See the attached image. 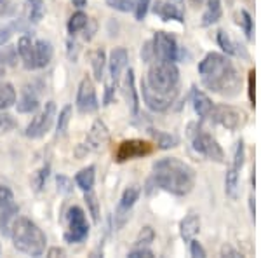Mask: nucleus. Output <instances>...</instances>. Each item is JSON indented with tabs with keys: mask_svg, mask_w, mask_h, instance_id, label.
Here are the masks:
<instances>
[{
	"mask_svg": "<svg viewBox=\"0 0 261 258\" xmlns=\"http://www.w3.org/2000/svg\"><path fill=\"white\" fill-rule=\"evenodd\" d=\"M199 75L202 84L216 95L231 98L241 91V75L233 63L223 54H207L199 65Z\"/></svg>",
	"mask_w": 261,
	"mask_h": 258,
	"instance_id": "nucleus-1",
	"label": "nucleus"
},
{
	"mask_svg": "<svg viewBox=\"0 0 261 258\" xmlns=\"http://www.w3.org/2000/svg\"><path fill=\"white\" fill-rule=\"evenodd\" d=\"M153 183L174 196H187L195 185V169L176 157H166L153 164Z\"/></svg>",
	"mask_w": 261,
	"mask_h": 258,
	"instance_id": "nucleus-2",
	"label": "nucleus"
},
{
	"mask_svg": "<svg viewBox=\"0 0 261 258\" xmlns=\"http://www.w3.org/2000/svg\"><path fill=\"white\" fill-rule=\"evenodd\" d=\"M11 238L18 251L30 256H40L47 246L45 234L30 218H16L11 228Z\"/></svg>",
	"mask_w": 261,
	"mask_h": 258,
	"instance_id": "nucleus-3",
	"label": "nucleus"
},
{
	"mask_svg": "<svg viewBox=\"0 0 261 258\" xmlns=\"http://www.w3.org/2000/svg\"><path fill=\"white\" fill-rule=\"evenodd\" d=\"M145 84L161 95H178L179 70L172 61H157L150 66Z\"/></svg>",
	"mask_w": 261,
	"mask_h": 258,
	"instance_id": "nucleus-4",
	"label": "nucleus"
},
{
	"mask_svg": "<svg viewBox=\"0 0 261 258\" xmlns=\"http://www.w3.org/2000/svg\"><path fill=\"white\" fill-rule=\"evenodd\" d=\"M192 129L193 131H190V138H192L193 149L204 155V157H207L209 160L223 162V160H225V154H223L220 143H218L209 133H205L204 129L199 128V126H192Z\"/></svg>",
	"mask_w": 261,
	"mask_h": 258,
	"instance_id": "nucleus-5",
	"label": "nucleus"
},
{
	"mask_svg": "<svg viewBox=\"0 0 261 258\" xmlns=\"http://www.w3.org/2000/svg\"><path fill=\"white\" fill-rule=\"evenodd\" d=\"M153 58L159 61H178L181 58V48L172 35L166 32H157L151 40Z\"/></svg>",
	"mask_w": 261,
	"mask_h": 258,
	"instance_id": "nucleus-6",
	"label": "nucleus"
},
{
	"mask_svg": "<svg viewBox=\"0 0 261 258\" xmlns=\"http://www.w3.org/2000/svg\"><path fill=\"white\" fill-rule=\"evenodd\" d=\"M54 117H56V105H54V101H49V103H45V107L33 117L30 124L27 126L24 134L32 139L42 138L50 128H53Z\"/></svg>",
	"mask_w": 261,
	"mask_h": 258,
	"instance_id": "nucleus-7",
	"label": "nucleus"
},
{
	"mask_svg": "<svg viewBox=\"0 0 261 258\" xmlns=\"http://www.w3.org/2000/svg\"><path fill=\"white\" fill-rule=\"evenodd\" d=\"M89 236V223H87L86 213L82 208L73 206L68 211V232L65 234V239L68 243H82Z\"/></svg>",
	"mask_w": 261,
	"mask_h": 258,
	"instance_id": "nucleus-8",
	"label": "nucleus"
},
{
	"mask_svg": "<svg viewBox=\"0 0 261 258\" xmlns=\"http://www.w3.org/2000/svg\"><path fill=\"white\" fill-rule=\"evenodd\" d=\"M209 119H213L226 129H239L246 122V115L244 112L230 107V105H214Z\"/></svg>",
	"mask_w": 261,
	"mask_h": 258,
	"instance_id": "nucleus-9",
	"label": "nucleus"
},
{
	"mask_svg": "<svg viewBox=\"0 0 261 258\" xmlns=\"http://www.w3.org/2000/svg\"><path fill=\"white\" fill-rule=\"evenodd\" d=\"M153 147L148 142H143V139H127V142H122L120 147L117 149L115 157L119 162H125L130 159L145 157V155L151 154Z\"/></svg>",
	"mask_w": 261,
	"mask_h": 258,
	"instance_id": "nucleus-10",
	"label": "nucleus"
},
{
	"mask_svg": "<svg viewBox=\"0 0 261 258\" xmlns=\"http://www.w3.org/2000/svg\"><path fill=\"white\" fill-rule=\"evenodd\" d=\"M99 107L98 96H96L94 84L89 77H84L77 91V108L82 113H92Z\"/></svg>",
	"mask_w": 261,
	"mask_h": 258,
	"instance_id": "nucleus-11",
	"label": "nucleus"
},
{
	"mask_svg": "<svg viewBox=\"0 0 261 258\" xmlns=\"http://www.w3.org/2000/svg\"><path fill=\"white\" fill-rule=\"evenodd\" d=\"M108 142H110V131H108L107 124L101 119L94 121L86 136V149L91 152H99L108 145Z\"/></svg>",
	"mask_w": 261,
	"mask_h": 258,
	"instance_id": "nucleus-12",
	"label": "nucleus"
},
{
	"mask_svg": "<svg viewBox=\"0 0 261 258\" xmlns=\"http://www.w3.org/2000/svg\"><path fill=\"white\" fill-rule=\"evenodd\" d=\"M138 199H140V189H138L136 185L127 187L124 190L119 206H117V211H115V225H117V228L124 227V223L127 222V218H129V211L133 209V206L136 204Z\"/></svg>",
	"mask_w": 261,
	"mask_h": 258,
	"instance_id": "nucleus-13",
	"label": "nucleus"
},
{
	"mask_svg": "<svg viewBox=\"0 0 261 258\" xmlns=\"http://www.w3.org/2000/svg\"><path fill=\"white\" fill-rule=\"evenodd\" d=\"M141 95L145 100V105L153 112H166L167 108L174 103L176 96L178 95H161V92L151 91L145 84V80H141Z\"/></svg>",
	"mask_w": 261,
	"mask_h": 258,
	"instance_id": "nucleus-14",
	"label": "nucleus"
},
{
	"mask_svg": "<svg viewBox=\"0 0 261 258\" xmlns=\"http://www.w3.org/2000/svg\"><path fill=\"white\" fill-rule=\"evenodd\" d=\"M53 60V45L49 40L39 39L33 40V54H32V70H39L47 66Z\"/></svg>",
	"mask_w": 261,
	"mask_h": 258,
	"instance_id": "nucleus-15",
	"label": "nucleus"
},
{
	"mask_svg": "<svg viewBox=\"0 0 261 258\" xmlns=\"http://www.w3.org/2000/svg\"><path fill=\"white\" fill-rule=\"evenodd\" d=\"M127 61H129V54L127 51L124 48H115L110 53V61H108V65H110V77H112V82L108 84V86H113V84H119L120 80V75L122 72L125 70V66H127Z\"/></svg>",
	"mask_w": 261,
	"mask_h": 258,
	"instance_id": "nucleus-16",
	"label": "nucleus"
},
{
	"mask_svg": "<svg viewBox=\"0 0 261 258\" xmlns=\"http://www.w3.org/2000/svg\"><path fill=\"white\" fill-rule=\"evenodd\" d=\"M124 95H125V100H127V105L130 108V113L136 115L138 110H140V100H138V91H136V86H134V72L133 70H129L127 74H125Z\"/></svg>",
	"mask_w": 261,
	"mask_h": 258,
	"instance_id": "nucleus-17",
	"label": "nucleus"
},
{
	"mask_svg": "<svg viewBox=\"0 0 261 258\" xmlns=\"http://www.w3.org/2000/svg\"><path fill=\"white\" fill-rule=\"evenodd\" d=\"M179 230H181V238L187 241V243L192 241L200 230V217L197 213H188L183 218V222H181Z\"/></svg>",
	"mask_w": 261,
	"mask_h": 258,
	"instance_id": "nucleus-18",
	"label": "nucleus"
},
{
	"mask_svg": "<svg viewBox=\"0 0 261 258\" xmlns=\"http://www.w3.org/2000/svg\"><path fill=\"white\" fill-rule=\"evenodd\" d=\"M40 107L39 95L33 91V87H24L23 96L18 101V112L21 113H32Z\"/></svg>",
	"mask_w": 261,
	"mask_h": 258,
	"instance_id": "nucleus-19",
	"label": "nucleus"
},
{
	"mask_svg": "<svg viewBox=\"0 0 261 258\" xmlns=\"http://www.w3.org/2000/svg\"><path fill=\"white\" fill-rule=\"evenodd\" d=\"M155 12L164 19V21H169V19H176L179 23H183V12L178 6L171 2H157L155 4Z\"/></svg>",
	"mask_w": 261,
	"mask_h": 258,
	"instance_id": "nucleus-20",
	"label": "nucleus"
},
{
	"mask_svg": "<svg viewBox=\"0 0 261 258\" xmlns=\"http://www.w3.org/2000/svg\"><path fill=\"white\" fill-rule=\"evenodd\" d=\"M213 107H214L213 101L209 100L204 92H200L199 89L193 91V108L199 113V117L209 119V115H211V112H213Z\"/></svg>",
	"mask_w": 261,
	"mask_h": 258,
	"instance_id": "nucleus-21",
	"label": "nucleus"
},
{
	"mask_svg": "<svg viewBox=\"0 0 261 258\" xmlns=\"http://www.w3.org/2000/svg\"><path fill=\"white\" fill-rule=\"evenodd\" d=\"M218 44H220V48L225 51L226 54H230V56H244L247 58L246 51L242 49V45H239L237 42L231 40V37L228 33L225 32H218Z\"/></svg>",
	"mask_w": 261,
	"mask_h": 258,
	"instance_id": "nucleus-22",
	"label": "nucleus"
},
{
	"mask_svg": "<svg viewBox=\"0 0 261 258\" xmlns=\"http://www.w3.org/2000/svg\"><path fill=\"white\" fill-rule=\"evenodd\" d=\"M89 61H91V68H92V75L94 79L101 82L103 80V72H105V65H107V56H105L103 49H94L89 53Z\"/></svg>",
	"mask_w": 261,
	"mask_h": 258,
	"instance_id": "nucleus-23",
	"label": "nucleus"
},
{
	"mask_svg": "<svg viewBox=\"0 0 261 258\" xmlns=\"http://www.w3.org/2000/svg\"><path fill=\"white\" fill-rule=\"evenodd\" d=\"M205 11L202 14V27L216 23L221 18V0H205Z\"/></svg>",
	"mask_w": 261,
	"mask_h": 258,
	"instance_id": "nucleus-24",
	"label": "nucleus"
},
{
	"mask_svg": "<svg viewBox=\"0 0 261 258\" xmlns=\"http://www.w3.org/2000/svg\"><path fill=\"white\" fill-rule=\"evenodd\" d=\"M94 180H96V168L89 166V168H84L82 171L77 173L75 176V183H77L79 189H82L84 192H89L94 187Z\"/></svg>",
	"mask_w": 261,
	"mask_h": 258,
	"instance_id": "nucleus-25",
	"label": "nucleus"
},
{
	"mask_svg": "<svg viewBox=\"0 0 261 258\" xmlns=\"http://www.w3.org/2000/svg\"><path fill=\"white\" fill-rule=\"evenodd\" d=\"M16 103V89L9 82H0V110H6Z\"/></svg>",
	"mask_w": 261,
	"mask_h": 258,
	"instance_id": "nucleus-26",
	"label": "nucleus"
},
{
	"mask_svg": "<svg viewBox=\"0 0 261 258\" xmlns=\"http://www.w3.org/2000/svg\"><path fill=\"white\" fill-rule=\"evenodd\" d=\"M87 23H89V18H87L86 12H82V11L73 12L71 18L68 19V32L71 33V35H75V33L86 30Z\"/></svg>",
	"mask_w": 261,
	"mask_h": 258,
	"instance_id": "nucleus-27",
	"label": "nucleus"
},
{
	"mask_svg": "<svg viewBox=\"0 0 261 258\" xmlns=\"http://www.w3.org/2000/svg\"><path fill=\"white\" fill-rule=\"evenodd\" d=\"M28 4V21L30 23H39L45 14L44 0H27Z\"/></svg>",
	"mask_w": 261,
	"mask_h": 258,
	"instance_id": "nucleus-28",
	"label": "nucleus"
},
{
	"mask_svg": "<svg viewBox=\"0 0 261 258\" xmlns=\"http://www.w3.org/2000/svg\"><path fill=\"white\" fill-rule=\"evenodd\" d=\"M239 169L230 168L226 171V178H225V192L230 197H237V190H239Z\"/></svg>",
	"mask_w": 261,
	"mask_h": 258,
	"instance_id": "nucleus-29",
	"label": "nucleus"
},
{
	"mask_svg": "<svg viewBox=\"0 0 261 258\" xmlns=\"http://www.w3.org/2000/svg\"><path fill=\"white\" fill-rule=\"evenodd\" d=\"M70 119H71V107L66 105L65 108L60 112V117H58V124H56V133L58 136H63L68 129V124H70Z\"/></svg>",
	"mask_w": 261,
	"mask_h": 258,
	"instance_id": "nucleus-30",
	"label": "nucleus"
},
{
	"mask_svg": "<svg viewBox=\"0 0 261 258\" xmlns=\"http://www.w3.org/2000/svg\"><path fill=\"white\" fill-rule=\"evenodd\" d=\"M153 239H155L153 228L146 225V227H143L141 230H140V234H138V238H136V246H148V244L153 243Z\"/></svg>",
	"mask_w": 261,
	"mask_h": 258,
	"instance_id": "nucleus-31",
	"label": "nucleus"
},
{
	"mask_svg": "<svg viewBox=\"0 0 261 258\" xmlns=\"http://www.w3.org/2000/svg\"><path fill=\"white\" fill-rule=\"evenodd\" d=\"M49 171H50V168L49 166H44L40 169V171H37L35 173V176H33V189L39 192V190H42V187H44V183L47 181V178H49Z\"/></svg>",
	"mask_w": 261,
	"mask_h": 258,
	"instance_id": "nucleus-32",
	"label": "nucleus"
},
{
	"mask_svg": "<svg viewBox=\"0 0 261 258\" xmlns=\"http://www.w3.org/2000/svg\"><path fill=\"white\" fill-rule=\"evenodd\" d=\"M150 9V0H134V14L138 21H143Z\"/></svg>",
	"mask_w": 261,
	"mask_h": 258,
	"instance_id": "nucleus-33",
	"label": "nucleus"
},
{
	"mask_svg": "<svg viewBox=\"0 0 261 258\" xmlns=\"http://www.w3.org/2000/svg\"><path fill=\"white\" fill-rule=\"evenodd\" d=\"M86 202H87V206H89V209H91V215H92V218H94V222H98V218H99V204H98V199H96L94 194L91 192H86Z\"/></svg>",
	"mask_w": 261,
	"mask_h": 258,
	"instance_id": "nucleus-34",
	"label": "nucleus"
},
{
	"mask_svg": "<svg viewBox=\"0 0 261 258\" xmlns=\"http://www.w3.org/2000/svg\"><path fill=\"white\" fill-rule=\"evenodd\" d=\"M16 128V121L9 113H0V134H6Z\"/></svg>",
	"mask_w": 261,
	"mask_h": 258,
	"instance_id": "nucleus-35",
	"label": "nucleus"
},
{
	"mask_svg": "<svg viewBox=\"0 0 261 258\" xmlns=\"http://www.w3.org/2000/svg\"><path fill=\"white\" fill-rule=\"evenodd\" d=\"M155 138H159V145H161V149H171V147H176V143H178V139H176L172 134H166V133H153Z\"/></svg>",
	"mask_w": 261,
	"mask_h": 258,
	"instance_id": "nucleus-36",
	"label": "nucleus"
},
{
	"mask_svg": "<svg viewBox=\"0 0 261 258\" xmlns=\"http://www.w3.org/2000/svg\"><path fill=\"white\" fill-rule=\"evenodd\" d=\"M107 4L122 12H129L134 7V0H107Z\"/></svg>",
	"mask_w": 261,
	"mask_h": 258,
	"instance_id": "nucleus-37",
	"label": "nucleus"
},
{
	"mask_svg": "<svg viewBox=\"0 0 261 258\" xmlns=\"http://www.w3.org/2000/svg\"><path fill=\"white\" fill-rule=\"evenodd\" d=\"M56 183H58V190H60L61 194H65V196H70V194L73 192V181L70 178H66V176H58Z\"/></svg>",
	"mask_w": 261,
	"mask_h": 258,
	"instance_id": "nucleus-38",
	"label": "nucleus"
},
{
	"mask_svg": "<svg viewBox=\"0 0 261 258\" xmlns=\"http://www.w3.org/2000/svg\"><path fill=\"white\" fill-rule=\"evenodd\" d=\"M14 204V196L12 190L6 185H0V206H11Z\"/></svg>",
	"mask_w": 261,
	"mask_h": 258,
	"instance_id": "nucleus-39",
	"label": "nucleus"
},
{
	"mask_svg": "<svg viewBox=\"0 0 261 258\" xmlns=\"http://www.w3.org/2000/svg\"><path fill=\"white\" fill-rule=\"evenodd\" d=\"M16 28H18V25H9V27H2V28H0V48L11 40V37L14 35Z\"/></svg>",
	"mask_w": 261,
	"mask_h": 258,
	"instance_id": "nucleus-40",
	"label": "nucleus"
},
{
	"mask_svg": "<svg viewBox=\"0 0 261 258\" xmlns=\"http://www.w3.org/2000/svg\"><path fill=\"white\" fill-rule=\"evenodd\" d=\"M127 256L129 258H153V251L148 248H145V246H138L136 249H133V251H129L127 253Z\"/></svg>",
	"mask_w": 261,
	"mask_h": 258,
	"instance_id": "nucleus-41",
	"label": "nucleus"
},
{
	"mask_svg": "<svg viewBox=\"0 0 261 258\" xmlns=\"http://www.w3.org/2000/svg\"><path fill=\"white\" fill-rule=\"evenodd\" d=\"M190 243V253H192V256H195V258H205L207 255H205V249L202 248V244L199 243V241H188Z\"/></svg>",
	"mask_w": 261,
	"mask_h": 258,
	"instance_id": "nucleus-42",
	"label": "nucleus"
},
{
	"mask_svg": "<svg viewBox=\"0 0 261 258\" xmlns=\"http://www.w3.org/2000/svg\"><path fill=\"white\" fill-rule=\"evenodd\" d=\"M242 16V23H244V30H246V35L247 39H252V18L247 11H242L241 12Z\"/></svg>",
	"mask_w": 261,
	"mask_h": 258,
	"instance_id": "nucleus-43",
	"label": "nucleus"
},
{
	"mask_svg": "<svg viewBox=\"0 0 261 258\" xmlns=\"http://www.w3.org/2000/svg\"><path fill=\"white\" fill-rule=\"evenodd\" d=\"M14 12V6L9 0H0V16H11Z\"/></svg>",
	"mask_w": 261,
	"mask_h": 258,
	"instance_id": "nucleus-44",
	"label": "nucleus"
},
{
	"mask_svg": "<svg viewBox=\"0 0 261 258\" xmlns=\"http://www.w3.org/2000/svg\"><path fill=\"white\" fill-rule=\"evenodd\" d=\"M221 256H231V258H242L244 255L239 251H235V249H231L230 246H225L221 249Z\"/></svg>",
	"mask_w": 261,
	"mask_h": 258,
	"instance_id": "nucleus-45",
	"label": "nucleus"
},
{
	"mask_svg": "<svg viewBox=\"0 0 261 258\" xmlns=\"http://www.w3.org/2000/svg\"><path fill=\"white\" fill-rule=\"evenodd\" d=\"M249 100H251V103L254 105V70H251V74H249Z\"/></svg>",
	"mask_w": 261,
	"mask_h": 258,
	"instance_id": "nucleus-46",
	"label": "nucleus"
},
{
	"mask_svg": "<svg viewBox=\"0 0 261 258\" xmlns=\"http://www.w3.org/2000/svg\"><path fill=\"white\" fill-rule=\"evenodd\" d=\"M61 255H65V251H63L61 248H53V249H49V253H47V256H50V258L61 256Z\"/></svg>",
	"mask_w": 261,
	"mask_h": 258,
	"instance_id": "nucleus-47",
	"label": "nucleus"
},
{
	"mask_svg": "<svg viewBox=\"0 0 261 258\" xmlns=\"http://www.w3.org/2000/svg\"><path fill=\"white\" fill-rule=\"evenodd\" d=\"M71 4H73L75 7H79V9H82V7L87 4V0H71Z\"/></svg>",
	"mask_w": 261,
	"mask_h": 258,
	"instance_id": "nucleus-48",
	"label": "nucleus"
},
{
	"mask_svg": "<svg viewBox=\"0 0 261 258\" xmlns=\"http://www.w3.org/2000/svg\"><path fill=\"white\" fill-rule=\"evenodd\" d=\"M190 4H192L193 7H199V6H204L205 0H190Z\"/></svg>",
	"mask_w": 261,
	"mask_h": 258,
	"instance_id": "nucleus-49",
	"label": "nucleus"
},
{
	"mask_svg": "<svg viewBox=\"0 0 261 258\" xmlns=\"http://www.w3.org/2000/svg\"><path fill=\"white\" fill-rule=\"evenodd\" d=\"M171 4H174V6H178L181 9V6H183V0H169Z\"/></svg>",
	"mask_w": 261,
	"mask_h": 258,
	"instance_id": "nucleus-50",
	"label": "nucleus"
}]
</instances>
